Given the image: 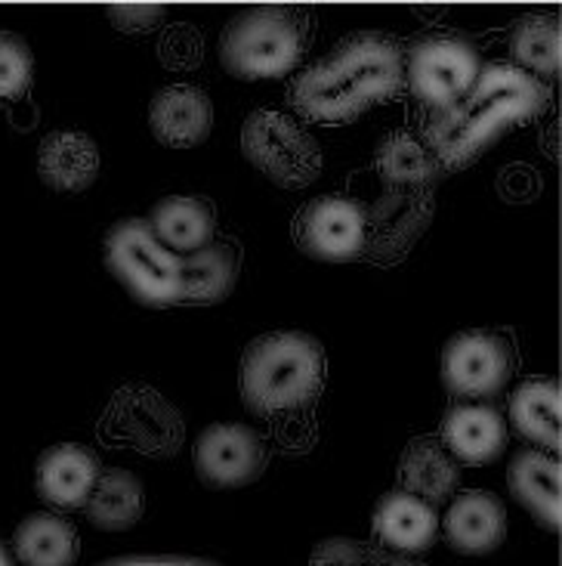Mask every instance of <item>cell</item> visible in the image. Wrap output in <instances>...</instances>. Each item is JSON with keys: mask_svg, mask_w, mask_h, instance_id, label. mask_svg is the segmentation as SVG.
<instances>
[{"mask_svg": "<svg viewBox=\"0 0 562 566\" xmlns=\"http://www.w3.org/2000/svg\"><path fill=\"white\" fill-rule=\"evenodd\" d=\"M0 566H15L13 554L3 548V542H0Z\"/></svg>", "mask_w": 562, "mask_h": 566, "instance_id": "34", "label": "cell"}, {"mask_svg": "<svg viewBox=\"0 0 562 566\" xmlns=\"http://www.w3.org/2000/svg\"><path fill=\"white\" fill-rule=\"evenodd\" d=\"M328 359L321 344L304 332L254 337L242 356V399L259 418L304 412L325 390Z\"/></svg>", "mask_w": 562, "mask_h": 566, "instance_id": "3", "label": "cell"}, {"mask_svg": "<svg viewBox=\"0 0 562 566\" xmlns=\"http://www.w3.org/2000/svg\"><path fill=\"white\" fill-rule=\"evenodd\" d=\"M106 263L146 306H173L183 294V258L161 245L146 220H121L106 235Z\"/></svg>", "mask_w": 562, "mask_h": 566, "instance_id": "5", "label": "cell"}, {"mask_svg": "<svg viewBox=\"0 0 562 566\" xmlns=\"http://www.w3.org/2000/svg\"><path fill=\"white\" fill-rule=\"evenodd\" d=\"M266 446L247 424H211L195 443V471L211 490H238L259 480Z\"/></svg>", "mask_w": 562, "mask_h": 566, "instance_id": "12", "label": "cell"}, {"mask_svg": "<svg viewBox=\"0 0 562 566\" xmlns=\"http://www.w3.org/2000/svg\"><path fill=\"white\" fill-rule=\"evenodd\" d=\"M108 15H112L115 29L139 34V31H152L161 25L165 7H158V3H115V7H108Z\"/></svg>", "mask_w": 562, "mask_h": 566, "instance_id": "30", "label": "cell"}, {"mask_svg": "<svg viewBox=\"0 0 562 566\" xmlns=\"http://www.w3.org/2000/svg\"><path fill=\"white\" fill-rule=\"evenodd\" d=\"M510 53L526 75L560 72V22L556 15H526L510 34Z\"/></svg>", "mask_w": 562, "mask_h": 566, "instance_id": "27", "label": "cell"}, {"mask_svg": "<svg viewBox=\"0 0 562 566\" xmlns=\"http://www.w3.org/2000/svg\"><path fill=\"white\" fill-rule=\"evenodd\" d=\"M362 208H365V251L359 261L390 266L402 261L411 245L430 230L436 199L383 189L378 199Z\"/></svg>", "mask_w": 562, "mask_h": 566, "instance_id": "11", "label": "cell"}, {"mask_svg": "<svg viewBox=\"0 0 562 566\" xmlns=\"http://www.w3.org/2000/svg\"><path fill=\"white\" fill-rule=\"evenodd\" d=\"M560 384L553 378H529L510 399V421L522 440L541 446L544 452H560Z\"/></svg>", "mask_w": 562, "mask_h": 566, "instance_id": "24", "label": "cell"}, {"mask_svg": "<svg viewBox=\"0 0 562 566\" xmlns=\"http://www.w3.org/2000/svg\"><path fill=\"white\" fill-rule=\"evenodd\" d=\"M198 56H201V41L189 25L170 31L165 44H161V60L168 62L170 69H192Z\"/></svg>", "mask_w": 562, "mask_h": 566, "instance_id": "31", "label": "cell"}, {"mask_svg": "<svg viewBox=\"0 0 562 566\" xmlns=\"http://www.w3.org/2000/svg\"><path fill=\"white\" fill-rule=\"evenodd\" d=\"M149 230L161 245L173 251L177 258H189L213 242L216 220L208 201L189 199V196H168L152 208V217L146 220Z\"/></svg>", "mask_w": 562, "mask_h": 566, "instance_id": "22", "label": "cell"}, {"mask_svg": "<svg viewBox=\"0 0 562 566\" xmlns=\"http://www.w3.org/2000/svg\"><path fill=\"white\" fill-rule=\"evenodd\" d=\"M460 483V468L439 437H414L399 459V486L426 505H445Z\"/></svg>", "mask_w": 562, "mask_h": 566, "instance_id": "21", "label": "cell"}, {"mask_svg": "<svg viewBox=\"0 0 562 566\" xmlns=\"http://www.w3.org/2000/svg\"><path fill=\"white\" fill-rule=\"evenodd\" d=\"M242 153L282 189H306L316 184L325 165L316 137L275 108H257L244 118Z\"/></svg>", "mask_w": 562, "mask_h": 566, "instance_id": "6", "label": "cell"}, {"mask_svg": "<svg viewBox=\"0 0 562 566\" xmlns=\"http://www.w3.org/2000/svg\"><path fill=\"white\" fill-rule=\"evenodd\" d=\"M405 84V60L390 34L359 31L343 38L331 56L312 62L290 81L288 99L316 124H350L368 108L393 99Z\"/></svg>", "mask_w": 562, "mask_h": 566, "instance_id": "1", "label": "cell"}, {"mask_svg": "<svg viewBox=\"0 0 562 566\" xmlns=\"http://www.w3.org/2000/svg\"><path fill=\"white\" fill-rule=\"evenodd\" d=\"M87 517L96 530L106 533H124L130 526H137L142 511H146V492L142 483L130 471L121 468H106L96 486H93L91 499H87Z\"/></svg>", "mask_w": 562, "mask_h": 566, "instance_id": "26", "label": "cell"}, {"mask_svg": "<svg viewBox=\"0 0 562 566\" xmlns=\"http://www.w3.org/2000/svg\"><path fill=\"white\" fill-rule=\"evenodd\" d=\"M442 446L464 464H488L507 449V421L491 406H455L442 421Z\"/></svg>", "mask_w": 562, "mask_h": 566, "instance_id": "19", "label": "cell"}, {"mask_svg": "<svg viewBox=\"0 0 562 566\" xmlns=\"http://www.w3.org/2000/svg\"><path fill=\"white\" fill-rule=\"evenodd\" d=\"M306 19L288 7H247L220 38V62L242 81L285 77L306 50Z\"/></svg>", "mask_w": 562, "mask_h": 566, "instance_id": "4", "label": "cell"}, {"mask_svg": "<svg viewBox=\"0 0 562 566\" xmlns=\"http://www.w3.org/2000/svg\"><path fill=\"white\" fill-rule=\"evenodd\" d=\"M374 168L386 192H405V196H433L442 177L424 139H417L409 130H395L383 137L374 153Z\"/></svg>", "mask_w": 562, "mask_h": 566, "instance_id": "20", "label": "cell"}, {"mask_svg": "<svg viewBox=\"0 0 562 566\" xmlns=\"http://www.w3.org/2000/svg\"><path fill=\"white\" fill-rule=\"evenodd\" d=\"M507 483L519 505L532 514L550 533L560 530V499H562V468L556 455L541 449H522L510 461Z\"/></svg>", "mask_w": 562, "mask_h": 566, "instance_id": "18", "label": "cell"}, {"mask_svg": "<svg viewBox=\"0 0 562 566\" xmlns=\"http://www.w3.org/2000/svg\"><path fill=\"white\" fill-rule=\"evenodd\" d=\"M99 474H103L99 459L87 446L60 443L50 446L38 459L34 486L46 505L60 507V511H77L87 505Z\"/></svg>", "mask_w": 562, "mask_h": 566, "instance_id": "13", "label": "cell"}, {"mask_svg": "<svg viewBox=\"0 0 562 566\" xmlns=\"http://www.w3.org/2000/svg\"><path fill=\"white\" fill-rule=\"evenodd\" d=\"M294 242L316 261H359L365 251V208L340 196L312 199L294 220Z\"/></svg>", "mask_w": 562, "mask_h": 566, "instance_id": "10", "label": "cell"}, {"mask_svg": "<svg viewBox=\"0 0 562 566\" xmlns=\"http://www.w3.org/2000/svg\"><path fill=\"white\" fill-rule=\"evenodd\" d=\"M99 566H220L204 557H115Z\"/></svg>", "mask_w": 562, "mask_h": 566, "instance_id": "32", "label": "cell"}, {"mask_svg": "<svg viewBox=\"0 0 562 566\" xmlns=\"http://www.w3.org/2000/svg\"><path fill=\"white\" fill-rule=\"evenodd\" d=\"M483 72V60L476 46L464 34H426L417 38L409 50L405 77L411 93L433 112L448 108Z\"/></svg>", "mask_w": 562, "mask_h": 566, "instance_id": "8", "label": "cell"}, {"mask_svg": "<svg viewBox=\"0 0 562 566\" xmlns=\"http://www.w3.org/2000/svg\"><path fill=\"white\" fill-rule=\"evenodd\" d=\"M103 168L99 149L81 130H56L41 139L38 149V174L53 192L75 196L96 184Z\"/></svg>", "mask_w": 562, "mask_h": 566, "instance_id": "17", "label": "cell"}, {"mask_svg": "<svg viewBox=\"0 0 562 566\" xmlns=\"http://www.w3.org/2000/svg\"><path fill=\"white\" fill-rule=\"evenodd\" d=\"M238 279V254L229 242H211L183 258V294L180 304L211 306L226 301Z\"/></svg>", "mask_w": 562, "mask_h": 566, "instance_id": "25", "label": "cell"}, {"mask_svg": "<svg viewBox=\"0 0 562 566\" xmlns=\"http://www.w3.org/2000/svg\"><path fill=\"white\" fill-rule=\"evenodd\" d=\"M81 538L60 514H31L15 526V566H75Z\"/></svg>", "mask_w": 562, "mask_h": 566, "instance_id": "23", "label": "cell"}, {"mask_svg": "<svg viewBox=\"0 0 562 566\" xmlns=\"http://www.w3.org/2000/svg\"><path fill=\"white\" fill-rule=\"evenodd\" d=\"M383 548L359 538H325L316 545L309 566H374Z\"/></svg>", "mask_w": 562, "mask_h": 566, "instance_id": "29", "label": "cell"}, {"mask_svg": "<svg viewBox=\"0 0 562 566\" xmlns=\"http://www.w3.org/2000/svg\"><path fill=\"white\" fill-rule=\"evenodd\" d=\"M99 433H106L115 446H130L149 459H173L185 437L180 409H173L149 384H124L115 390L106 415L99 421Z\"/></svg>", "mask_w": 562, "mask_h": 566, "instance_id": "7", "label": "cell"}, {"mask_svg": "<svg viewBox=\"0 0 562 566\" xmlns=\"http://www.w3.org/2000/svg\"><path fill=\"white\" fill-rule=\"evenodd\" d=\"M442 530H445V538L457 554L483 557V554L498 552L503 545L507 511H503L501 499L491 492H464L448 505Z\"/></svg>", "mask_w": 562, "mask_h": 566, "instance_id": "16", "label": "cell"}, {"mask_svg": "<svg viewBox=\"0 0 562 566\" xmlns=\"http://www.w3.org/2000/svg\"><path fill=\"white\" fill-rule=\"evenodd\" d=\"M513 371L507 340L491 332H460L442 350V381L460 399H491Z\"/></svg>", "mask_w": 562, "mask_h": 566, "instance_id": "9", "label": "cell"}, {"mask_svg": "<svg viewBox=\"0 0 562 566\" xmlns=\"http://www.w3.org/2000/svg\"><path fill=\"white\" fill-rule=\"evenodd\" d=\"M374 536L380 548L390 554H424L439 538V514L424 499L395 490L386 492L374 507Z\"/></svg>", "mask_w": 562, "mask_h": 566, "instance_id": "15", "label": "cell"}, {"mask_svg": "<svg viewBox=\"0 0 562 566\" xmlns=\"http://www.w3.org/2000/svg\"><path fill=\"white\" fill-rule=\"evenodd\" d=\"M149 127L168 149H195L211 137L213 103L195 84H173L155 93Z\"/></svg>", "mask_w": 562, "mask_h": 566, "instance_id": "14", "label": "cell"}, {"mask_svg": "<svg viewBox=\"0 0 562 566\" xmlns=\"http://www.w3.org/2000/svg\"><path fill=\"white\" fill-rule=\"evenodd\" d=\"M374 566H426L421 560H414V557H405V554H390V552H380L378 564Z\"/></svg>", "mask_w": 562, "mask_h": 566, "instance_id": "33", "label": "cell"}, {"mask_svg": "<svg viewBox=\"0 0 562 566\" xmlns=\"http://www.w3.org/2000/svg\"><path fill=\"white\" fill-rule=\"evenodd\" d=\"M548 106V91L538 77L517 65H483L473 87L448 108L433 112L424 143L439 170H464L522 122H532Z\"/></svg>", "mask_w": 562, "mask_h": 566, "instance_id": "2", "label": "cell"}, {"mask_svg": "<svg viewBox=\"0 0 562 566\" xmlns=\"http://www.w3.org/2000/svg\"><path fill=\"white\" fill-rule=\"evenodd\" d=\"M34 81V56L25 38L0 31V103L25 96Z\"/></svg>", "mask_w": 562, "mask_h": 566, "instance_id": "28", "label": "cell"}]
</instances>
